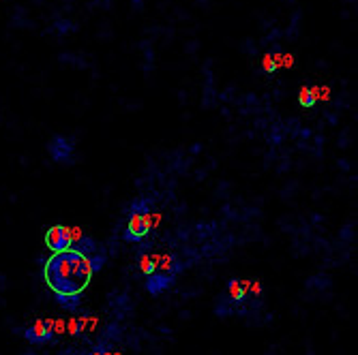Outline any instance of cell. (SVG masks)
Segmentation results:
<instances>
[{
    "label": "cell",
    "mask_w": 358,
    "mask_h": 355,
    "mask_svg": "<svg viewBox=\"0 0 358 355\" xmlns=\"http://www.w3.org/2000/svg\"><path fill=\"white\" fill-rule=\"evenodd\" d=\"M71 244H73L71 227H64V225H54V227L48 229V234H45V246H48L52 252L69 250Z\"/></svg>",
    "instance_id": "cell-6"
},
{
    "label": "cell",
    "mask_w": 358,
    "mask_h": 355,
    "mask_svg": "<svg viewBox=\"0 0 358 355\" xmlns=\"http://www.w3.org/2000/svg\"><path fill=\"white\" fill-rule=\"evenodd\" d=\"M317 101V90L315 88H303L301 94H299V103L303 107H313Z\"/></svg>",
    "instance_id": "cell-10"
},
{
    "label": "cell",
    "mask_w": 358,
    "mask_h": 355,
    "mask_svg": "<svg viewBox=\"0 0 358 355\" xmlns=\"http://www.w3.org/2000/svg\"><path fill=\"white\" fill-rule=\"evenodd\" d=\"M22 355H37V353H22Z\"/></svg>",
    "instance_id": "cell-13"
},
{
    "label": "cell",
    "mask_w": 358,
    "mask_h": 355,
    "mask_svg": "<svg viewBox=\"0 0 358 355\" xmlns=\"http://www.w3.org/2000/svg\"><path fill=\"white\" fill-rule=\"evenodd\" d=\"M20 334L30 342V345H50L56 340V321L54 319H35L30 326L22 328Z\"/></svg>",
    "instance_id": "cell-4"
},
{
    "label": "cell",
    "mask_w": 358,
    "mask_h": 355,
    "mask_svg": "<svg viewBox=\"0 0 358 355\" xmlns=\"http://www.w3.org/2000/svg\"><path fill=\"white\" fill-rule=\"evenodd\" d=\"M251 292V282L249 280H241V278H232L225 287V302L234 304V302H243Z\"/></svg>",
    "instance_id": "cell-7"
},
{
    "label": "cell",
    "mask_w": 358,
    "mask_h": 355,
    "mask_svg": "<svg viewBox=\"0 0 358 355\" xmlns=\"http://www.w3.org/2000/svg\"><path fill=\"white\" fill-rule=\"evenodd\" d=\"M48 154L58 165H71L76 158V146L64 135H54L48 144Z\"/></svg>",
    "instance_id": "cell-5"
},
{
    "label": "cell",
    "mask_w": 358,
    "mask_h": 355,
    "mask_svg": "<svg viewBox=\"0 0 358 355\" xmlns=\"http://www.w3.org/2000/svg\"><path fill=\"white\" fill-rule=\"evenodd\" d=\"M92 274L94 270L90 266V259L73 248L52 252L43 266V278L50 292L54 294L56 304L69 312L78 310L82 294L88 289Z\"/></svg>",
    "instance_id": "cell-1"
},
{
    "label": "cell",
    "mask_w": 358,
    "mask_h": 355,
    "mask_svg": "<svg viewBox=\"0 0 358 355\" xmlns=\"http://www.w3.org/2000/svg\"><path fill=\"white\" fill-rule=\"evenodd\" d=\"M152 229V212L146 199L131 202L127 210V227L122 234V240L129 244H142L146 236Z\"/></svg>",
    "instance_id": "cell-2"
},
{
    "label": "cell",
    "mask_w": 358,
    "mask_h": 355,
    "mask_svg": "<svg viewBox=\"0 0 358 355\" xmlns=\"http://www.w3.org/2000/svg\"><path fill=\"white\" fill-rule=\"evenodd\" d=\"M182 270V264L176 255H161L157 257V268L155 272L146 278V289L150 296H159L161 292H166L168 287L174 285L178 272Z\"/></svg>",
    "instance_id": "cell-3"
},
{
    "label": "cell",
    "mask_w": 358,
    "mask_h": 355,
    "mask_svg": "<svg viewBox=\"0 0 358 355\" xmlns=\"http://www.w3.org/2000/svg\"><path fill=\"white\" fill-rule=\"evenodd\" d=\"M69 330H71V334H80L82 326L78 324V319H73V321H71V324H69Z\"/></svg>",
    "instance_id": "cell-12"
},
{
    "label": "cell",
    "mask_w": 358,
    "mask_h": 355,
    "mask_svg": "<svg viewBox=\"0 0 358 355\" xmlns=\"http://www.w3.org/2000/svg\"><path fill=\"white\" fill-rule=\"evenodd\" d=\"M155 268H157V257L142 252V255H140V270H142V274L148 278V276L155 272Z\"/></svg>",
    "instance_id": "cell-9"
},
{
    "label": "cell",
    "mask_w": 358,
    "mask_h": 355,
    "mask_svg": "<svg viewBox=\"0 0 358 355\" xmlns=\"http://www.w3.org/2000/svg\"><path fill=\"white\" fill-rule=\"evenodd\" d=\"M73 355H118V351H116L114 345H110V342H99V345H94L90 351L73 353Z\"/></svg>",
    "instance_id": "cell-8"
},
{
    "label": "cell",
    "mask_w": 358,
    "mask_h": 355,
    "mask_svg": "<svg viewBox=\"0 0 358 355\" xmlns=\"http://www.w3.org/2000/svg\"><path fill=\"white\" fill-rule=\"evenodd\" d=\"M262 67H264V71L273 73V71L277 69V62L273 60V56H266V58H264V64H262Z\"/></svg>",
    "instance_id": "cell-11"
}]
</instances>
